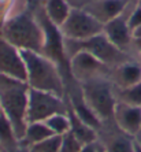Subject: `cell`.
Wrapping results in <instances>:
<instances>
[{"label":"cell","instance_id":"6da1fadb","mask_svg":"<svg viewBox=\"0 0 141 152\" xmlns=\"http://www.w3.org/2000/svg\"><path fill=\"white\" fill-rule=\"evenodd\" d=\"M26 64V82L30 88L66 97L67 84L64 73L56 62L41 52L21 50Z\"/></svg>","mask_w":141,"mask_h":152},{"label":"cell","instance_id":"7a4b0ae2","mask_svg":"<svg viewBox=\"0 0 141 152\" xmlns=\"http://www.w3.org/2000/svg\"><path fill=\"white\" fill-rule=\"evenodd\" d=\"M0 37L19 50L41 52L45 44V30L42 22L28 10L10 14L0 26Z\"/></svg>","mask_w":141,"mask_h":152},{"label":"cell","instance_id":"3957f363","mask_svg":"<svg viewBox=\"0 0 141 152\" xmlns=\"http://www.w3.org/2000/svg\"><path fill=\"white\" fill-rule=\"evenodd\" d=\"M28 82L0 75V104L1 111L11 122L19 141L28 126Z\"/></svg>","mask_w":141,"mask_h":152},{"label":"cell","instance_id":"277c9868","mask_svg":"<svg viewBox=\"0 0 141 152\" xmlns=\"http://www.w3.org/2000/svg\"><path fill=\"white\" fill-rule=\"evenodd\" d=\"M78 86L84 102L96 114V117L103 124L111 122L116 104V97L114 85L111 84L108 75H103L91 81L78 84Z\"/></svg>","mask_w":141,"mask_h":152},{"label":"cell","instance_id":"5b68a950","mask_svg":"<svg viewBox=\"0 0 141 152\" xmlns=\"http://www.w3.org/2000/svg\"><path fill=\"white\" fill-rule=\"evenodd\" d=\"M77 51H86L95 58H97L102 63L108 66L110 69L133 58L130 53L123 52L118 47L114 45L104 33L96 34L86 40H64V52H66L67 60Z\"/></svg>","mask_w":141,"mask_h":152},{"label":"cell","instance_id":"8992f818","mask_svg":"<svg viewBox=\"0 0 141 152\" xmlns=\"http://www.w3.org/2000/svg\"><path fill=\"white\" fill-rule=\"evenodd\" d=\"M69 113L67 97H62L55 93L44 92L29 86L28 102V124L44 122L52 115Z\"/></svg>","mask_w":141,"mask_h":152},{"label":"cell","instance_id":"52a82bcc","mask_svg":"<svg viewBox=\"0 0 141 152\" xmlns=\"http://www.w3.org/2000/svg\"><path fill=\"white\" fill-rule=\"evenodd\" d=\"M103 25L82 7H73L59 32L64 40H86L103 33Z\"/></svg>","mask_w":141,"mask_h":152},{"label":"cell","instance_id":"ba28073f","mask_svg":"<svg viewBox=\"0 0 141 152\" xmlns=\"http://www.w3.org/2000/svg\"><path fill=\"white\" fill-rule=\"evenodd\" d=\"M111 69L86 51H77L69 58V74L77 84L110 75Z\"/></svg>","mask_w":141,"mask_h":152},{"label":"cell","instance_id":"9c48e42d","mask_svg":"<svg viewBox=\"0 0 141 152\" xmlns=\"http://www.w3.org/2000/svg\"><path fill=\"white\" fill-rule=\"evenodd\" d=\"M0 75L26 82V64L19 48L0 37Z\"/></svg>","mask_w":141,"mask_h":152},{"label":"cell","instance_id":"30bf717a","mask_svg":"<svg viewBox=\"0 0 141 152\" xmlns=\"http://www.w3.org/2000/svg\"><path fill=\"white\" fill-rule=\"evenodd\" d=\"M99 144L102 152H134V140L111 122L103 125L99 130Z\"/></svg>","mask_w":141,"mask_h":152},{"label":"cell","instance_id":"8fae6325","mask_svg":"<svg viewBox=\"0 0 141 152\" xmlns=\"http://www.w3.org/2000/svg\"><path fill=\"white\" fill-rule=\"evenodd\" d=\"M103 33L115 47L132 55L133 36H132V29L127 25V11L104 23Z\"/></svg>","mask_w":141,"mask_h":152},{"label":"cell","instance_id":"7c38bea8","mask_svg":"<svg viewBox=\"0 0 141 152\" xmlns=\"http://www.w3.org/2000/svg\"><path fill=\"white\" fill-rule=\"evenodd\" d=\"M113 122L126 134L134 137L141 129V107L116 100Z\"/></svg>","mask_w":141,"mask_h":152},{"label":"cell","instance_id":"4fadbf2b","mask_svg":"<svg viewBox=\"0 0 141 152\" xmlns=\"http://www.w3.org/2000/svg\"><path fill=\"white\" fill-rule=\"evenodd\" d=\"M110 81L116 89L130 88L133 85L141 82V63L138 59L125 60L121 64L110 70Z\"/></svg>","mask_w":141,"mask_h":152},{"label":"cell","instance_id":"5bb4252c","mask_svg":"<svg viewBox=\"0 0 141 152\" xmlns=\"http://www.w3.org/2000/svg\"><path fill=\"white\" fill-rule=\"evenodd\" d=\"M133 0H91L82 8L104 25L114 18L126 12Z\"/></svg>","mask_w":141,"mask_h":152},{"label":"cell","instance_id":"9a60e30c","mask_svg":"<svg viewBox=\"0 0 141 152\" xmlns=\"http://www.w3.org/2000/svg\"><path fill=\"white\" fill-rule=\"evenodd\" d=\"M69 118H70V132L82 142V144H91V142L99 141V130L93 129L86 125L84 121L75 115V113L69 106Z\"/></svg>","mask_w":141,"mask_h":152},{"label":"cell","instance_id":"2e32d148","mask_svg":"<svg viewBox=\"0 0 141 152\" xmlns=\"http://www.w3.org/2000/svg\"><path fill=\"white\" fill-rule=\"evenodd\" d=\"M71 8L70 3L66 0H44V15L56 28L63 25Z\"/></svg>","mask_w":141,"mask_h":152},{"label":"cell","instance_id":"e0dca14e","mask_svg":"<svg viewBox=\"0 0 141 152\" xmlns=\"http://www.w3.org/2000/svg\"><path fill=\"white\" fill-rule=\"evenodd\" d=\"M51 136H55V134L50 130V127L47 126L44 122H30L26 126L25 134L21 138L19 144H21V148L25 151L26 148L51 137Z\"/></svg>","mask_w":141,"mask_h":152},{"label":"cell","instance_id":"ac0fdd59","mask_svg":"<svg viewBox=\"0 0 141 152\" xmlns=\"http://www.w3.org/2000/svg\"><path fill=\"white\" fill-rule=\"evenodd\" d=\"M0 147L3 152H15L22 149L14 127L4 114H0Z\"/></svg>","mask_w":141,"mask_h":152},{"label":"cell","instance_id":"d6986e66","mask_svg":"<svg viewBox=\"0 0 141 152\" xmlns=\"http://www.w3.org/2000/svg\"><path fill=\"white\" fill-rule=\"evenodd\" d=\"M114 91H115V97L118 102H123L127 104H132V106L141 107V82L125 89L114 88Z\"/></svg>","mask_w":141,"mask_h":152},{"label":"cell","instance_id":"ffe728a7","mask_svg":"<svg viewBox=\"0 0 141 152\" xmlns=\"http://www.w3.org/2000/svg\"><path fill=\"white\" fill-rule=\"evenodd\" d=\"M44 124L50 127V130L56 136H63L64 133L70 130V118L67 114H56L48 119L44 121Z\"/></svg>","mask_w":141,"mask_h":152},{"label":"cell","instance_id":"44dd1931","mask_svg":"<svg viewBox=\"0 0 141 152\" xmlns=\"http://www.w3.org/2000/svg\"><path fill=\"white\" fill-rule=\"evenodd\" d=\"M60 142H62V136L55 134L26 148L25 152H59Z\"/></svg>","mask_w":141,"mask_h":152},{"label":"cell","instance_id":"7402d4cb","mask_svg":"<svg viewBox=\"0 0 141 152\" xmlns=\"http://www.w3.org/2000/svg\"><path fill=\"white\" fill-rule=\"evenodd\" d=\"M82 142L75 137L70 130L62 136V142H60L59 152H80L82 148Z\"/></svg>","mask_w":141,"mask_h":152},{"label":"cell","instance_id":"603a6c76","mask_svg":"<svg viewBox=\"0 0 141 152\" xmlns=\"http://www.w3.org/2000/svg\"><path fill=\"white\" fill-rule=\"evenodd\" d=\"M127 25L133 30L134 28L141 25V7L134 4V7L127 12Z\"/></svg>","mask_w":141,"mask_h":152},{"label":"cell","instance_id":"cb8c5ba5","mask_svg":"<svg viewBox=\"0 0 141 152\" xmlns=\"http://www.w3.org/2000/svg\"><path fill=\"white\" fill-rule=\"evenodd\" d=\"M80 152H102L99 141L97 142H91V144H85L82 145V148Z\"/></svg>","mask_w":141,"mask_h":152},{"label":"cell","instance_id":"d4e9b609","mask_svg":"<svg viewBox=\"0 0 141 152\" xmlns=\"http://www.w3.org/2000/svg\"><path fill=\"white\" fill-rule=\"evenodd\" d=\"M67 3H70L71 7H77V3L75 1H78V7H84L85 4H88L91 0H66Z\"/></svg>","mask_w":141,"mask_h":152},{"label":"cell","instance_id":"484cf974","mask_svg":"<svg viewBox=\"0 0 141 152\" xmlns=\"http://www.w3.org/2000/svg\"><path fill=\"white\" fill-rule=\"evenodd\" d=\"M132 36H133V40H141V25L132 30Z\"/></svg>","mask_w":141,"mask_h":152},{"label":"cell","instance_id":"4316f807","mask_svg":"<svg viewBox=\"0 0 141 152\" xmlns=\"http://www.w3.org/2000/svg\"><path fill=\"white\" fill-rule=\"evenodd\" d=\"M133 140H134V141H136V142H137V144L141 147V129L137 132V133H136V136L133 137Z\"/></svg>","mask_w":141,"mask_h":152},{"label":"cell","instance_id":"83f0119b","mask_svg":"<svg viewBox=\"0 0 141 152\" xmlns=\"http://www.w3.org/2000/svg\"><path fill=\"white\" fill-rule=\"evenodd\" d=\"M134 152H141V147L136 141H134Z\"/></svg>","mask_w":141,"mask_h":152},{"label":"cell","instance_id":"f1b7e54d","mask_svg":"<svg viewBox=\"0 0 141 152\" xmlns=\"http://www.w3.org/2000/svg\"><path fill=\"white\" fill-rule=\"evenodd\" d=\"M136 4H137V6H140V7H141V0H137V1H136Z\"/></svg>","mask_w":141,"mask_h":152},{"label":"cell","instance_id":"f546056e","mask_svg":"<svg viewBox=\"0 0 141 152\" xmlns=\"http://www.w3.org/2000/svg\"><path fill=\"white\" fill-rule=\"evenodd\" d=\"M0 114H3V111H1V104H0Z\"/></svg>","mask_w":141,"mask_h":152},{"label":"cell","instance_id":"4dcf8cb0","mask_svg":"<svg viewBox=\"0 0 141 152\" xmlns=\"http://www.w3.org/2000/svg\"><path fill=\"white\" fill-rule=\"evenodd\" d=\"M15 152H25L23 149H19V151H15Z\"/></svg>","mask_w":141,"mask_h":152},{"label":"cell","instance_id":"1f68e13d","mask_svg":"<svg viewBox=\"0 0 141 152\" xmlns=\"http://www.w3.org/2000/svg\"><path fill=\"white\" fill-rule=\"evenodd\" d=\"M138 60H140V63H141V55H140V59H138Z\"/></svg>","mask_w":141,"mask_h":152},{"label":"cell","instance_id":"d6a6232c","mask_svg":"<svg viewBox=\"0 0 141 152\" xmlns=\"http://www.w3.org/2000/svg\"><path fill=\"white\" fill-rule=\"evenodd\" d=\"M0 152H3V151H1V147H0Z\"/></svg>","mask_w":141,"mask_h":152},{"label":"cell","instance_id":"836d02e7","mask_svg":"<svg viewBox=\"0 0 141 152\" xmlns=\"http://www.w3.org/2000/svg\"><path fill=\"white\" fill-rule=\"evenodd\" d=\"M133 1H137V0H133Z\"/></svg>","mask_w":141,"mask_h":152}]
</instances>
